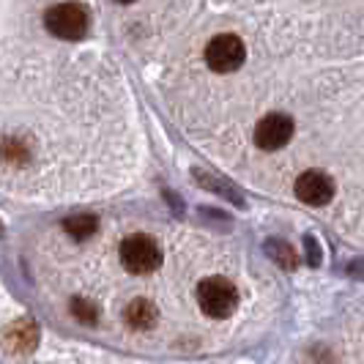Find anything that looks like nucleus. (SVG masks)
<instances>
[{
  "instance_id": "f257e3e1",
  "label": "nucleus",
  "mask_w": 364,
  "mask_h": 364,
  "mask_svg": "<svg viewBox=\"0 0 364 364\" xmlns=\"http://www.w3.org/2000/svg\"><path fill=\"white\" fill-rule=\"evenodd\" d=\"M198 304L208 318H230L238 307L236 285L225 277H208L198 285Z\"/></svg>"
},
{
  "instance_id": "f03ea898",
  "label": "nucleus",
  "mask_w": 364,
  "mask_h": 364,
  "mask_svg": "<svg viewBox=\"0 0 364 364\" xmlns=\"http://www.w3.org/2000/svg\"><path fill=\"white\" fill-rule=\"evenodd\" d=\"M121 263L132 274H151L162 263V250L151 236L134 233L121 241Z\"/></svg>"
},
{
  "instance_id": "7ed1b4c3",
  "label": "nucleus",
  "mask_w": 364,
  "mask_h": 364,
  "mask_svg": "<svg viewBox=\"0 0 364 364\" xmlns=\"http://www.w3.org/2000/svg\"><path fill=\"white\" fill-rule=\"evenodd\" d=\"M44 25L53 36L77 41L88 33V11L80 3H58L44 14Z\"/></svg>"
},
{
  "instance_id": "20e7f679",
  "label": "nucleus",
  "mask_w": 364,
  "mask_h": 364,
  "mask_svg": "<svg viewBox=\"0 0 364 364\" xmlns=\"http://www.w3.org/2000/svg\"><path fill=\"white\" fill-rule=\"evenodd\" d=\"M247 58V50H244V41L233 33H222V36H214L205 47V63L211 72L228 74L236 72L238 66L244 63Z\"/></svg>"
},
{
  "instance_id": "39448f33",
  "label": "nucleus",
  "mask_w": 364,
  "mask_h": 364,
  "mask_svg": "<svg viewBox=\"0 0 364 364\" xmlns=\"http://www.w3.org/2000/svg\"><path fill=\"white\" fill-rule=\"evenodd\" d=\"M293 121L285 112H269L266 118H260L255 127V143L263 151H279L288 146L293 137Z\"/></svg>"
},
{
  "instance_id": "423d86ee",
  "label": "nucleus",
  "mask_w": 364,
  "mask_h": 364,
  "mask_svg": "<svg viewBox=\"0 0 364 364\" xmlns=\"http://www.w3.org/2000/svg\"><path fill=\"white\" fill-rule=\"evenodd\" d=\"M296 198L307 205H326L334 198V181L323 170H307L296 178Z\"/></svg>"
},
{
  "instance_id": "0eeeda50",
  "label": "nucleus",
  "mask_w": 364,
  "mask_h": 364,
  "mask_svg": "<svg viewBox=\"0 0 364 364\" xmlns=\"http://www.w3.org/2000/svg\"><path fill=\"white\" fill-rule=\"evenodd\" d=\"M156 318H159V312L148 299H134L127 307V323L132 328H151L156 323Z\"/></svg>"
},
{
  "instance_id": "6e6552de",
  "label": "nucleus",
  "mask_w": 364,
  "mask_h": 364,
  "mask_svg": "<svg viewBox=\"0 0 364 364\" xmlns=\"http://www.w3.org/2000/svg\"><path fill=\"white\" fill-rule=\"evenodd\" d=\"M6 343L14 348V350H31V348L36 346V326L31 321H19V323L11 326Z\"/></svg>"
},
{
  "instance_id": "1a4fd4ad",
  "label": "nucleus",
  "mask_w": 364,
  "mask_h": 364,
  "mask_svg": "<svg viewBox=\"0 0 364 364\" xmlns=\"http://www.w3.org/2000/svg\"><path fill=\"white\" fill-rule=\"evenodd\" d=\"M63 228L72 233L74 238H88L96 233V228H99V219L91 217V214H77V217H69L66 222H63Z\"/></svg>"
},
{
  "instance_id": "9d476101",
  "label": "nucleus",
  "mask_w": 364,
  "mask_h": 364,
  "mask_svg": "<svg viewBox=\"0 0 364 364\" xmlns=\"http://www.w3.org/2000/svg\"><path fill=\"white\" fill-rule=\"evenodd\" d=\"M72 312L80 318V321H85V323H93L96 318H99V310L93 307L91 301H85V299H74L72 301Z\"/></svg>"
},
{
  "instance_id": "9b49d317",
  "label": "nucleus",
  "mask_w": 364,
  "mask_h": 364,
  "mask_svg": "<svg viewBox=\"0 0 364 364\" xmlns=\"http://www.w3.org/2000/svg\"><path fill=\"white\" fill-rule=\"evenodd\" d=\"M269 252H272V255L277 252V255H279V263H282L285 269H291L293 260H296V257H293V252L285 247V244H269Z\"/></svg>"
},
{
  "instance_id": "f8f14e48",
  "label": "nucleus",
  "mask_w": 364,
  "mask_h": 364,
  "mask_svg": "<svg viewBox=\"0 0 364 364\" xmlns=\"http://www.w3.org/2000/svg\"><path fill=\"white\" fill-rule=\"evenodd\" d=\"M307 250H310V263H318V257H321V252H315V244H312V238L307 236Z\"/></svg>"
}]
</instances>
